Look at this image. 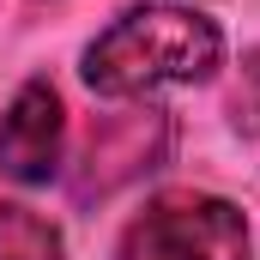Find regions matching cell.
Instances as JSON below:
<instances>
[{
    "instance_id": "obj_2",
    "label": "cell",
    "mask_w": 260,
    "mask_h": 260,
    "mask_svg": "<svg viewBox=\"0 0 260 260\" xmlns=\"http://www.w3.org/2000/svg\"><path fill=\"white\" fill-rule=\"evenodd\" d=\"M115 260H248V218L218 194H157L121 230Z\"/></svg>"
},
{
    "instance_id": "obj_3",
    "label": "cell",
    "mask_w": 260,
    "mask_h": 260,
    "mask_svg": "<svg viewBox=\"0 0 260 260\" xmlns=\"http://www.w3.org/2000/svg\"><path fill=\"white\" fill-rule=\"evenodd\" d=\"M61 139H67V109L49 79L18 85V97L0 115V176L18 188H43L61 170Z\"/></svg>"
},
{
    "instance_id": "obj_4",
    "label": "cell",
    "mask_w": 260,
    "mask_h": 260,
    "mask_svg": "<svg viewBox=\"0 0 260 260\" xmlns=\"http://www.w3.org/2000/svg\"><path fill=\"white\" fill-rule=\"evenodd\" d=\"M0 260H67L61 230L30 206H0Z\"/></svg>"
},
{
    "instance_id": "obj_1",
    "label": "cell",
    "mask_w": 260,
    "mask_h": 260,
    "mask_svg": "<svg viewBox=\"0 0 260 260\" xmlns=\"http://www.w3.org/2000/svg\"><path fill=\"white\" fill-rule=\"evenodd\" d=\"M224 61V30L194 6H133L91 49L85 85L97 97H145L164 85H200Z\"/></svg>"
}]
</instances>
